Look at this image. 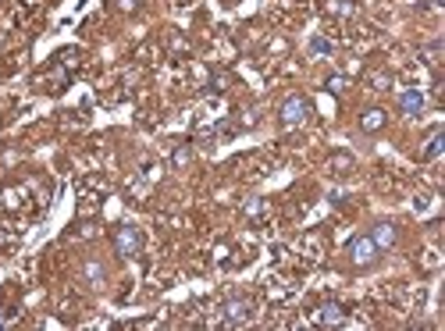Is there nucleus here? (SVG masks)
I'll return each instance as SVG.
<instances>
[{
  "instance_id": "nucleus-11",
  "label": "nucleus",
  "mask_w": 445,
  "mask_h": 331,
  "mask_svg": "<svg viewBox=\"0 0 445 331\" xmlns=\"http://www.w3.org/2000/svg\"><path fill=\"white\" fill-rule=\"evenodd\" d=\"M82 275H85V282L93 285V289H104V282H107V271H104L100 260H85L82 264Z\"/></svg>"
},
{
  "instance_id": "nucleus-5",
  "label": "nucleus",
  "mask_w": 445,
  "mask_h": 331,
  "mask_svg": "<svg viewBox=\"0 0 445 331\" xmlns=\"http://www.w3.org/2000/svg\"><path fill=\"white\" fill-rule=\"evenodd\" d=\"M371 239H374V246H378V250L385 253V250H392V246L399 242V228L392 224V221H378L371 231H367Z\"/></svg>"
},
{
  "instance_id": "nucleus-14",
  "label": "nucleus",
  "mask_w": 445,
  "mask_h": 331,
  "mask_svg": "<svg viewBox=\"0 0 445 331\" xmlns=\"http://www.w3.org/2000/svg\"><path fill=\"white\" fill-rule=\"evenodd\" d=\"M328 93H335V97L345 93V78H342V75H331V78H328Z\"/></svg>"
},
{
  "instance_id": "nucleus-2",
  "label": "nucleus",
  "mask_w": 445,
  "mask_h": 331,
  "mask_svg": "<svg viewBox=\"0 0 445 331\" xmlns=\"http://www.w3.org/2000/svg\"><path fill=\"white\" fill-rule=\"evenodd\" d=\"M345 253H349V264H352V267H360V271L374 267L378 257H381V250L374 246V239H371L367 231H364V235H352L349 246H345Z\"/></svg>"
},
{
  "instance_id": "nucleus-10",
  "label": "nucleus",
  "mask_w": 445,
  "mask_h": 331,
  "mask_svg": "<svg viewBox=\"0 0 445 331\" xmlns=\"http://www.w3.org/2000/svg\"><path fill=\"white\" fill-rule=\"evenodd\" d=\"M399 111H403V114H410V118H417V114L424 111V93H417V90L399 93Z\"/></svg>"
},
{
  "instance_id": "nucleus-8",
  "label": "nucleus",
  "mask_w": 445,
  "mask_h": 331,
  "mask_svg": "<svg viewBox=\"0 0 445 331\" xmlns=\"http://www.w3.org/2000/svg\"><path fill=\"white\" fill-rule=\"evenodd\" d=\"M328 168H331V175H349V171L356 168V160H352V153H349V150H331Z\"/></svg>"
},
{
  "instance_id": "nucleus-3",
  "label": "nucleus",
  "mask_w": 445,
  "mask_h": 331,
  "mask_svg": "<svg viewBox=\"0 0 445 331\" xmlns=\"http://www.w3.org/2000/svg\"><path fill=\"white\" fill-rule=\"evenodd\" d=\"M111 242H114V253L121 257V260H132V257H139L143 253V228H136V224H118L114 228V235H111Z\"/></svg>"
},
{
  "instance_id": "nucleus-12",
  "label": "nucleus",
  "mask_w": 445,
  "mask_h": 331,
  "mask_svg": "<svg viewBox=\"0 0 445 331\" xmlns=\"http://www.w3.org/2000/svg\"><path fill=\"white\" fill-rule=\"evenodd\" d=\"M189 164H193V146H189V143H178V146L171 150V168L182 171V168H189Z\"/></svg>"
},
{
  "instance_id": "nucleus-13",
  "label": "nucleus",
  "mask_w": 445,
  "mask_h": 331,
  "mask_svg": "<svg viewBox=\"0 0 445 331\" xmlns=\"http://www.w3.org/2000/svg\"><path fill=\"white\" fill-rule=\"evenodd\" d=\"M310 54H314V57H331V54H335V43L324 40V36H314V40H310Z\"/></svg>"
},
{
  "instance_id": "nucleus-15",
  "label": "nucleus",
  "mask_w": 445,
  "mask_h": 331,
  "mask_svg": "<svg viewBox=\"0 0 445 331\" xmlns=\"http://www.w3.org/2000/svg\"><path fill=\"white\" fill-rule=\"evenodd\" d=\"M114 8L125 11V15H132V11H139V0H114Z\"/></svg>"
},
{
  "instance_id": "nucleus-17",
  "label": "nucleus",
  "mask_w": 445,
  "mask_h": 331,
  "mask_svg": "<svg viewBox=\"0 0 445 331\" xmlns=\"http://www.w3.org/2000/svg\"><path fill=\"white\" fill-rule=\"evenodd\" d=\"M178 4H186V0H178Z\"/></svg>"
},
{
  "instance_id": "nucleus-9",
  "label": "nucleus",
  "mask_w": 445,
  "mask_h": 331,
  "mask_svg": "<svg viewBox=\"0 0 445 331\" xmlns=\"http://www.w3.org/2000/svg\"><path fill=\"white\" fill-rule=\"evenodd\" d=\"M441 150H445V132H441V128H431L427 139H424L420 157H424V160H434V157H441Z\"/></svg>"
},
{
  "instance_id": "nucleus-16",
  "label": "nucleus",
  "mask_w": 445,
  "mask_h": 331,
  "mask_svg": "<svg viewBox=\"0 0 445 331\" xmlns=\"http://www.w3.org/2000/svg\"><path fill=\"white\" fill-rule=\"evenodd\" d=\"M424 54H427V64H438V54H441V40H434V43H431V47H427Z\"/></svg>"
},
{
  "instance_id": "nucleus-7",
  "label": "nucleus",
  "mask_w": 445,
  "mask_h": 331,
  "mask_svg": "<svg viewBox=\"0 0 445 331\" xmlns=\"http://www.w3.org/2000/svg\"><path fill=\"white\" fill-rule=\"evenodd\" d=\"M385 125H388V111H381V107H367V111L360 114V132H367V136L381 132Z\"/></svg>"
},
{
  "instance_id": "nucleus-6",
  "label": "nucleus",
  "mask_w": 445,
  "mask_h": 331,
  "mask_svg": "<svg viewBox=\"0 0 445 331\" xmlns=\"http://www.w3.org/2000/svg\"><path fill=\"white\" fill-rule=\"evenodd\" d=\"M317 324H324V327H338V324H345V306L335 303V299L321 303V306H317Z\"/></svg>"
},
{
  "instance_id": "nucleus-4",
  "label": "nucleus",
  "mask_w": 445,
  "mask_h": 331,
  "mask_svg": "<svg viewBox=\"0 0 445 331\" xmlns=\"http://www.w3.org/2000/svg\"><path fill=\"white\" fill-rule=\"evenodd\" d=\"M249 317H253L249 296H228L225 299V306H221V324L225 327H242V324H249Z\"/></svg>"
},
{
  "instance_id": "nucleus-1",
  "label": "nucleus",
  "mask_w": 445,
  "mask_h": 331,
  "mask_svg": "<svg viewBox=\"0 0 445 331\" xmlns=\"http://www.w3.org/2000/svg\"><path fill=\"white\" fill-rule=\"evenodd\" d=\"M310 114H314V104H310V97H303V93H289V97L282 100V107H278L282 128H299V125L310 121Z\"/></svg>"
}]
</instances>
